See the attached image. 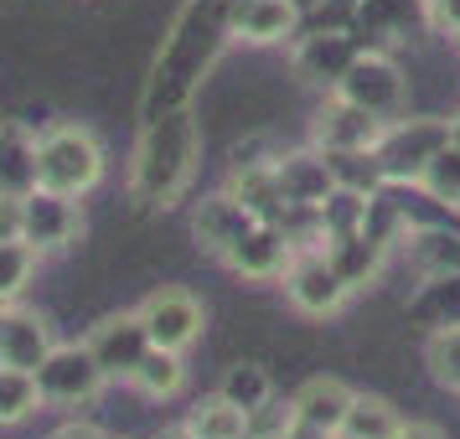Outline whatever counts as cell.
Segmentation results:
<instances>
[{
    "instance_id": "obj_1",
    "label": "cell",
    "mask_w": 460,
    "mask_h": 439,
    "mask_svg": "<svg viewBox=\"0 0 460 439\" xmlns=\"http://www.w3.org/2000/svg\"><path fill=\"white\" fill-rule=\"evenodd\" d=\"M104 181V140L78 119L42 129V155H37V187L67 191V197H88Z\"/></svg>"
},
{
    "instance_id": "obj_2",
    "label": "cell",
    "mask_w": 460,
    "mask_h": 439,
    "mask_svg": "<svg viewBox=\"0 0 460 439\" xmlns=\"http://www.w3.org/2000/svg\"><path fill=\"white\" fill-rule=\"evenodd\" d=\"M279 290H285V305H290L295 315H305V320H326V315H336L347 300H352L341 269L332 264V253L321 249V243L295 249L290 269H285V279H279Z\"/></svg>"
},
{
    "instance_id": "obj_3",
    "label": "cell",
    "mask_w": 460,
    "mask_h": 439,
    "mask_svg": "<svg viewBox=\"0 0 460 439\" xmlns=\"http://www.w3.org/2000/svg\"><path fill=\"white\" fill-rule=\"evenodd\" d=\"M332 93H347L352 104H362L367 114L388 119V125L409 114V78H403V67H398L388 52H373V47L357 52V63L347 67V78H341Z\"/></svg>"
},
{
    "instance_id": "obj_4",
    "label": "cell",
    "mask_w": 460,
    "mask_h": 439,
    "mask_svg": "<svg viewBox=\"0 0 460 439\" xmlns=\"http://www.w3.org/2000/svg\"><path fill=\"white\" fill-rule=\"evenodd\" d=\"M135 311L146 320L150 347H166V352H191V347L202 341V331H208V305L191 290H181V285L150 290Z\"/></svg>"
},
{
    "instance_id": "obj_5",
    "label": "cell",
    "mask_w": 460,
    "mask_h": 439,
    "mask_svg": "<svg viewBox=\"0 0 460 439\" xmlns=\"http://www.w3.org/2000/svg\"><path fill=\"white\" fill-rule=\"evenodd\" d=\"M37 382H42L47 403H63V408H84V403H93V398L109 388L104 367L93 362V352H88L84 341H73V347L58 341L52 356L37 367Z\"/></svg>"
},
{
    "instance_id": "obj_6",
    "label": "cell",
    "mask_w": 460,
    "mask_h": 439,
    "mask_svg": "<svg viewBox=\"0 0 460 439\" xmlns=\"http://www.w3.org/2000/svg\"><path fill=\"white\" fill-rule=\"evenodd\" d=\"M84 347L93 352V362L104 367L109 382H129L135 367H140L146 352H150V331H146V320H140V311H114L84 336Z\"/></svg>"
},
{
    "instance_id": "obj_7",
    "label": "cell",
    "mask_w": 460,
    "mask_h": 439,
    "mask_svg": "<svg viewBox=\"0 0 460 439\" xmlns=\"http://www.w3.org/2000/svg\"><path fill=\"white\" fill-rule=\"evenodd\" d=\"M450 140V119H394L377 140V161L388 171V181H419L424 161Z\"/></svg>"
},
{
    "instance_id": "obj_8",
    "label": "cell",
    "mask_w": 460,
    "mask_h": 439,
    "mask_svg": "<svg viewBox=\"0 0 460 439\" xmlns=\"http://www.w3.org/2000/svg\"><path fill=\"white\" fill-rule=\"evenodd\" d=\"M22 217H26L22 238L37 253L73 249V243H78V233H84V207H78V197L52 191V187H37L31 197H22Z\"/></svg>"
},
{
    "instance_id": "obj_9",
    "label": "cell",
    "mask_w": 460,
    "mask_h": 439,
    "mask_svg": "<svg viewBox=\"0 0 460 439\" xmlns=\"http://www.w3.org/2000/svg\"><path fill=\"white\" fill-rule=\"evenodd\" d=\"M176 125H181V114L176 119H161V125L146 135V145H140V166H135V187L146 191L150 202H161L166 207L171 197L181 191V181L191 176V140L181 150H171V135H176Z\"/></svg>"
},
{
    "instance_id": "obj_10",
    "label": "cell",
    "mask_w": 460,
    "mask_h": 439,
    "mask_svg": "<svg viewBox=\"0 0 460 439\" xmlns=\"http://www.w3.org/2000/svg\"><path fill=\"white\" fill-rule=\"evenodd\" d=\"M290 259H295L290 233L279 228V223H253V228L228 249L223 269L238 274V279H249V285H274V279H285Z\"/></svg>"
},
{
    "instance_id": "obj_11",
    "label": "cell",
    "mask_w": 460,
    "mask_h": 439,
    "mask_svg": "<svg viewBox=\"0 0 460 439\" xmlns=\"http://www.w3.org/2000/svg\"><path fill=\"white\" fill-rule=\"evenodd\" d=\"M388 119L367 114L362 104H352L347 93H326V104L315 109V125H311V145L321 150H377Z\"/></svg>"
},
{
    "instance_id": "obj_12",
    "label": "cell",
    "mask_w": 460,
    "mask_h": 439,
    "mask_svg": "<svg viewBox=\"0 0 460 439\" xmlns=\"http://www.w3.org/2000/svg\"><path fill=\"white\" fill-rule=\"evenodd\" d=\"M58 347V331L42 311H26L22 300L16 305H0V367H22V373H37Z\"/></svg>"
},
{
    "instance_id": "obj_13",
    "label": "cell",
    "mask_w": 460,
    "mask_h": 439,
    "mask_svg": "<svg viewBox=\"0 0 460 439\" xmlns=\"http://www.w3.org/2000/svg\"><path fill=\"white\" fill-rule=\"evenodd\" d=\"M357 52H362V47H357L352 31H311V37L295 42L290 63H295V78H300V83L332 93V88L347 78V67L357 63Z\"/></svg>"
},
{
    "instance_id": "obj_14",
    "label": "cell",
    "mask_w": 460,
    "mask_h": 439,
    "mask_svg": "<svg viewBox=\"0 0 460 439\" xmlns=\"http://www.w3.org/2000/svg\"><path fill=\"white\" fill-rule=\"evenodd\" d=\"M274 171H279V191H285L290 212H321V207H326V197L336 191L332 161H326V150H321V145L274 155Z\"/></svg>"
},
{
    "instance_id": "obj_15",
    "label": "cell",
    "mask_w": 460,
    "mask_h": 439,
    "mask_svg": "<svg viewBox=\"0 0 460 439\" xmlns=\"http://www.w3.org/2000/svg\"><path fill=\"white\" fill-rule=\"evenodd\" d=\"M259 217H253L233 191H212V197H202L197 202V212H191V238H197V249L208 253V259H228V249L243 238V233L253 228Z\"/></svg>"
},
{
    "instance_id": "obj_16",
    "label": "cell",
    "mask_w": 460,
    "mask_h": 439,
    "mask_svg": "<svg viewBox=\"0 0 460 439\" xmlns=\"http://www.w3.org/2000/svg\"><path fill=\"white\" fill-rule=\"evenodd\" d=\"M300 5L295 0H233L228 11V37L243 47H279L295 37Z\"/></svg>"
},
{
    "instance_id": "obj_17",
    "label": "cell",
    "mask_w": 460,
    "mask_h": 439,
    "mask_svg": "<svg viewBox=\"0 0 460 439\" xmlns=\"http://www.w3.org/2000/svg\"><path fill=\"white\" fill-rule=\"evenodd\" d=\"M37 155H42V129H31L26 119H0V197L37 191Z\"/></svg>"
},
{
    "instance_id": "obj_18",
    "label": "cell",
    "mask_w": 460,
    "mask_h": 439,
    "mask_svg": "<svg viewBox=\"0 0 460 439\" xmlns=\"http://www.w3.org/2000/svg\"><path fill=\"white\" fill-rule=\"evenodd\" d=\"M223 191H233L259 223H285V217H290V202H285V191H279L274 161H238V166L228 171V187Z\"/></svg>"
},
{
    "instance_id": "obj_19",
    "label": "cell",
    "mask_w": 460,
    "mask_h": 439,
    "mask_svg": "<svg viewBox=\"0 0 460 439\" xmlns=\"http://www.w3.org/2000/svg\"><path fill=\"white\" fill-rule=\"evenodd\" d=\"M357 388H347L341 377H311V382H300L290 398V414L305 418V424H321V429H332V435H341V418H347V408H352Z\"/></svg>"
},
{
    "instance_id": "obj_20",
    "label": "cell",
    "mask_w": 460,
    "mask_h": 439,
    "mask_svg": "<svg viewBox=\"0 0 460 439\" xmlns=\"http://www.w3.org/2000/svg\"><path fill=\"white\" fill-rule=\"evenodd\" d=\"M321 249L332 253V264L341 269V279H347V290H367V285H377V274H383V264H388V243L383 238H373V233H352V238H332V243H321Z\"/></svg>"
},
{
    "instance_id": "obj_21",
    "label": "cell",
    "mask_w": 460,
    "mask_h": 439,
    "mask_svg": "<svg viewBox=\"0 0 460 439\" xmlns=\"http://www.w3.org/2000/svg\"><path fill=\"white\" fill-rule=\"evenodd\" d=\"M187 352H166V347H150L146 362L135 367V377H129V388L140 398H150V403H171V398L187 388V362H181Z\"/></svg>"
},
{
    "instance_id": "obj_22",
    "label": "cell",
    "mask_w": 460,
    "mask_h": 439,
    "mask_svg": "<svg viewBox=\"0 0 460 439\" xmlns=\"http://www.w3.org/2000/svg\"><path fill=\"white\" fill-rule=\"evenodd\" d=\"M398 429H403V414L377 393H357L341 418V439H398Z\"/></svg>"
},
{
    "instance_id": "obj_23",
    "label": "cell",
    "mask_w": 460,
    "mask_h": 439,
    "mask_svg": "<svg viewBox=\"0 0 460 439\" xmlns=\"http://www.w3.org/2000/svg\"><path fill=\"white\" fill-rule=\"evenodd\" d=\"M217 393L228 398V403H238L243 414H259V408H270L274 403V377L259 367V362H233L228 373L217 377Z\"/></svg>"
},
{
    "instance_id": "obj_24",
    "label": "cell",
    "mask_w": 460,
    "mask_h": 439,
    "mask_svg": "<svg viewBox=\"0 0 460 439\" xmlns=\"http://www.w3.org/2000/svg\"><path fill=\"white\" fill-rule=\"evenodd\" d=\"M42 382L37 373H22V367H0V429L11 424H26L31 414H42Z\"/></svg>"
},
{
    "instance_id": "obj_25",
    "label": "cell",
    "mask_w": 460,
    "mask_h": 439,
    "mask_svg": "<svg viewBox=\"0 0 460 439\" xmlns=\"http://www.w3.org/2000/svg\"><path fill=\"white\" fill-rule=\"evenodd\" d=\"M414 264L424 279H445V274H460V238L450 228H414Z\"/></svg>"
},
{
    "instance_id": "obj_26",
    "label": "cell",
    "mask_w": 460,
    "mask_h": 439,
    "mask_svg": "<svg viewBox=\"0 0 460 439\" xmlns=\"http://www.w3.org/2000/svg\"><path fill=\"white\" fill-rule=\"evenodd\" d=\"M424 197H435L439 207H450V212H460V145H445L424 161V171H419V181H414Z\"/></svg>"
},
{
    "instance_id": "obj_27",
    "label": "cell",
    "mask_w": 460,
    "mask_h": 439,
    "mask_svg": "<svg viewBox=\"0 0 460 439\" xmlns=\"http://www.w3.org/2000/svg\"><path fill=\"white\" fill-rule=\"evenodd\" d=\"M187 424H191L202 439H243L253 418L243 414L238 403H228L223 393H212V398H202V403L187 414Z\"/></svg>"
},
{
    "instance_id": "obj_28",
    "label": "cell",
    "mask_w": 460,
    "mask_h": 439,
    "mask_svg": "<svg viewBox=\"0 0 460 439\" xmlns=\"http://www.w3.org/2000/svg\"><path fill=\"white\" fill-rule=\"evenodd\" d=\"M37 269H42V253L31 249L26 238L0 243V305H16L26 294V285L37 279Z\"/></svg>"
},
{
    "instance_id": "obj_29",
    "label": "cell",
    "mask_w": 460,
    "mask_h": 439,
    "mask_svg": "<svg viewBox=\"0 0 460 439\" xmlns=\"http://www.w3.org/2000/svg\"><path fill=\"white\" fill-rule=\"evenodd\" d=\"M424 367L445 393H460V320L456 326H435L424 341Z\"/></svg>"
},
{
    "instance_id": "obj_30",
    "label": "cell",
    "mask_w": 460,
    "mask_h": 439,
    "mask_svg": "<svg viewBox=\"0 0 460 439\" xmlns=\"http://www.w3.org/2000/svg\"><path fill=\"white\" fill-rule=\"evenodd\" d=\"M424 5V22L445 31V37H460V0H419Z\"/></svg>"
},
{
    "instance_id": "obj_31",
    "label": "cell",
    "mask_w": 460,
    "mask_h": 439,
    "mask_svg": "<svg viewBox=\"0 0 460 439\" xmlns=\"http://www.w3.org/2000/svg\"><path fill=\"white\" fill-rule=\"evenodd\" d=\"M22 197H0V243H11V238H22Z\"/></svg>"
},
{
    "instance_id": "obj_32",
    "label": "cell",
    "mask_w": 460,
    "mask_h": 439,
    "mask_svg": "<svg viewBox=\"0 0 460 439\" xmlns=\"http://www.w3.org/2000/svg\"><path fill=\"white\" fill-rule=\"evenodd\" d=\"M47 439H109V435L99 424H88V418H67V424H58Z\"/></svg>"
},
{
    "instance_id": "obj_33",
    "label": "cell",
    "mask_w": 460,
    "mask_h": 439,
    "mask_svg": "<svg viewBox=\"0 0 460 439\" xmlns=\"http://www.w3.org/2000/svg\"><path fill=\"white\" fill-rule=\"evenodd\" d=\"M279 439H341V435H332V429H321V424H305V418H295L290 414V424H285V435Z\"/></svg>"
},
{
    "instance_id": "obj_34",
    "label": "cell",
    "mask_w": 460,
    "mask_h": 439,
    "mask_svg": "<svg viewBox=\"0 0 460 439\" xmlns=\"http://www.w3.org/2000/svg\"><path fill=\"white\" fill-rule=\"evenodd\" d=\"M398 439H450V435H445V429H435V424H409V418H403Z\"/></svg>"
},
{
    "instance_id": "obj_35",
    "label": "cell",
    "mask_w": 460,
    "mask_h": 439,
    "mask_svg": "<svg viewBox=\"0 0 460 439\" xmlns=\"http://www.w3.org/2000/svg\"><path fill=\"white\" fill-rule=\"evenodd\" d=\"M161 439H202V435H197L191 424H176V429H166V435H161Z\"/></svg>"
},
{
    "instance_id": "obj_36",
    "label": "cell",
    "mask_w": 460,
    "mask_h": 439,
    "mask_svg": "<svg viewBox=\"0 0 460 439\" xmlns=\"http://www.w3.org/2000/svg\"><path fill=\"white\" fill-rule=\"evenodd\" d=\"M450 145H460V109L450 114Z\"/></svg>"
},
{
    "instance_id": "obj_37",
    "label": "cell",
    "mask_w": 460,
    "mask_h": 439,
    "mask_svg": "<svg viewBox=\"0 0 460 439\" xmlns=\"http://www.w3.org/2000/svg\"><path fill=\"white\" fill-rule=\"evenodd\" d=\"M295 5H311V0H295Z\"/></svg>"
},
{
    "instance_id": "obj_38",
    "label": "cell",
    "mask_w": 460,
    "mask_h": 439,
    "mask_svg": "<svg viewBox=\"0 0 460 439\" xmlns=\"http://www.w3.org/2000/svg\"><path fill=\"white\" fill-rule=\"evenodd\" d=\"M456 42H460V37H456Z\"/></svg>"
}]
</instances>
